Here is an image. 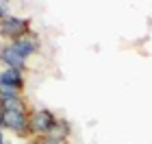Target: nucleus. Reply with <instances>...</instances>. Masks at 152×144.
Here are the masks:
<instances>
[{"label": "nucleus", "mask_w": 152, "mask_h": 144, "mask_svg": "<svg viewBox=\"0 0 152 144\" xmlns=\"http://www.w3.org/2000/svg\"><path fill=\"white\" fill-rule=\"evenodd\" d=\"M2 103V125L4 129H11L13 133L18 135H26L31 131L28 129V112H26V103L20 98H4Z\"/></svg>", "instance_id": "f257e3e1"}, {"label": "nucleus", "mask_w": 152, "mask_h": 144, "mask_svg": "<svg viewBox=\"0 0 152 144\" xmlns=\"http://www.w3.org/2000/svg\"><path fill=\"white\" fill-rule=\"evenodd\" d=\"M54 125H57V118H54L52 112H48V109H37V112H33L31 118H28V129H31V133L44 135V138L52 131Z\"/></svg>", "instance_id": "f03ea898"}, {"label": "nucleus", "mask_w": 152, "mask_h": 144, "mask_svg": "<svg viewBox=\"0 0 152 144\" xmlns=\"http://www.w3.org/2000/svg\"><path fill=\"white\" fill-rule=\"evenodd\" d=\"M26 31H28V20H20V18H13V16H7L2 22H0V33L9 39H18V37H24Z\"/></svg>", "instance_id": "7ed1b4c3"}, {"label": "nucleus", "mask_w": 152, "mask_h": 144, "mask_svg": "<svg viewBox=\"0 0 152 144\" xmlns=\"http://www.w3.org/2000/svg\"><path fill=\"white\" fill-rule=\"evenodd\" d=\"M11 48L15 50L18 55H22V57H31L33 52H37V39L33 35H24V37H18L11 42Z\"/></svg>", "instance_id": "20e7f679"}, {"label": "nucleus", "mask_w": 152, "mask_h": 144, "mask_svg": "<svg viewBox=\"0 0 152 144\" xmlns=\"http://www.w3.org/2000/svg\"><path fill=\"white\" fill-rule=\"evenodd\" d=\"M0 59L4 61L7 68H13V70H20V72H22L24 68H26V59L22 57V55H18L15 50H13L11 44L2 48V52H0Z\"/></svg>", "instance_id": "39448f33"}, {"label": "nucleus", "mask_w": 152, "mask_h": 144, "mask_svg": "<svg viewBox=\"0 0 152 144\" xmlns=\"http://www.w3.org/2000/svg\"><path fill=\"white\" fill-rule=\"evenodd\" d=\"M0 81L7 83V85L18 87V90H22V87H24V77H22V72H20V70H13V68H4V70L0 72Z\"/></svg>", "instance_id": "423d86ee"}, {"label": "nucleus", "mask_w": 152, "mask_h": 144, "mask_svg": "<svg viewBox=\"0 0 152 144\" xmlns=\"http://www.w3.org/2000/svg\"><path fill=\"white\" fill-rule=\"evenodd\" d=\"M22 96V90H18V87H13V85H7L0 81V100H4V98H20Z\"/></svg>", "instance_id": "0eeeda50"}, {"label": "nucleus", "mask_w": 152, "mask_h": 144, "mask_svg": "<svg viewBox=\"0 0 152 144\" xmlns=\"http://www.w3.org/2000/svg\"><path fill=\"white\" fill-rule=\"evenodd\" d=\"M37 144H63V142H57V140H48V138H44V140L37 142Z\"/></svg>", "instance_id": "6e6552de"}, {"label": "nucleus", "mask_w": 152, "mask_h": 144, "mask_svg": "<svg viewBox=\"0 0 152 144\" xmlns=\"http://www.w3.org/2000/svg\"><path fill=\"white\" fill-rule=\"evenodd\" d=\"M0 18H2V20L7 18V9H4V4H2V2H0Z\"/></svg>", "instance_id": "1a4fd4ad"}, {"label": "nucleus", "mask_w": 152, "mask_h": 144, "mask_svg": "<svg viewBox=\"0 0 152 144\" xmlns=\"http://www.w3.org/2000/svg\"><path fill=\"white\" fill-rule=\"evenodd\" d=\"M0 122H2V103H0Z\"/></svg>", "instance_id": "9d476101"}, {"label": "nucleus", "mask_w": 152, "mask_h": 144, "mask_svg": "<svg viewBox=\"0 0 152 144\" xmlns=\"http://www.w3.org/2000/svg\"><path fill=\"white\" fill-rule=\"evenodd\" d=\"M0 144H4V138H2V131H0Z\"/></svg>", "instance_id": "9b49d317"}]
</instances>
